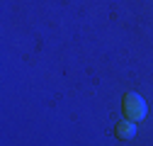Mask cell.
<instances>
[{"label":"cell","instance_id":"obj_1","mask_svg":"<svg viewBox=\"0 0 153 146\" xmlns=\"http://www.w3.org/2000/svg\"><path fill=\"white\" fill-rule=\"evenodd\" d=\"M122 110H124L126 119H131V122H141L146 117V102L139 93H126L124 102H122Z\"/></svg>","mask_w":153,"mask_h":146},{"label":"cell","instance_id":"obj_2","mask_svg":"<svg viewBox=\"0 0 153 146\" xmlns=\"http://www.w3.org/2000/svg\"><path fill=\"white\" fill-rule=\"evenodd\" d=\"M114 134H117L122 141H131L134 136H136V122H131V119L119 122L117 127H114Z\"/></svg>","mask_w":153,"mask_h":146}]
</instances>
